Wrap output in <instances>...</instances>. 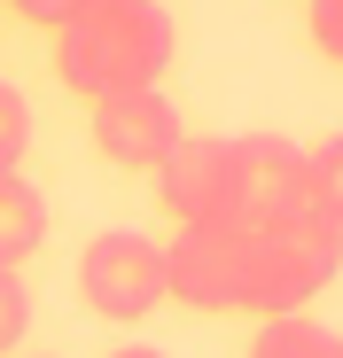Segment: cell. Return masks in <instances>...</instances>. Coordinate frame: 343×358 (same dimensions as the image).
I'll list each match as a JSON object with an SVG mask.
<instances>
[{
    "label": "cell",
    "instance_id": "52a82bcc",
    "mask_svg": "<svg viewBox=\"0 0 343 358\" xmlns=\"http://www.w3.org/2000/svg\"><path fill=\"white\" fill-rule=\"evenodd\" d=\"M47 242V195L31 187L24 171H0V265H31Z\"/></svg>",
    "mask_w": 343,
    "mask_h": 358
},
{
    "label": "cell",
    "instance_id": "30bf717a",
    "mask_svg": "<svg viewBox=\"0 0 343 358\" xmlns=\"http://www.w3.org/2000/svg\"><path fill=\"white\" fill-rule=\"evenodd\" d=\"M24 156H31V101L0 86V171H24Z\"/></svg>",
    "mask_w": 343,
    "mask_h": 358
},
{
    "label": "cell",
    "instance_id": "ba28073f",
    "mask_svg": "<svg viewBox=\"0 0 343 358\" xmlns=\"http://www.w3.org/2000/svg\"><path fill=\"white\" fill-rule=\"evenodd\" d=\"M250 358H343V335H328L320 320L289 312V320H265V327H258Z\"/></svg>",
    "mask_w": 343,
    "mask_h": 358
},
{
    "label": "cell",
    "instance_id": "5bb4252c",
    "mask_svg": "<svg viewBox=\"0 0 343 358\" xmlns=\"http://www.w3.org/2000/svg\"><path fill=\"white\" fill-rule=\"evenodd\" d=\"M109 358H164V350H148V343H125V350H109Z\"/></svg>",
    "mask_w": 343,
    "mask_h": 358
},
{
    "label": "cell",
    "instance_id": "277c9868",
    "mask_svg": "<svg viewBox=\"0 0 343 358\" xmlns=\"http://www.w3.org/2000/svg\"><path fill=\"white\" fill-rule=\"evenodd\" d=\"M226 164H234V218L242 226L312 218V148L281 141V133H242V141H226Z\"/></svg>",
    "mask_w": 343,
    "mask_h": 358
},
{
    "label": "cell",
    "instance_id": "8fae6325",
    "mask_svg": "<svg viewBox=\"0 0 343 358\" xmlns=\"http://www.w3.org/2000/svg\"><path fill=\"white\" fill-rule=\"evenodd\" d=\"M24 327H31V296H24V280L8 265H0V358L24 350Z\"/></svg>",
    "mask_w": 343,
    "mask_h": 358
},
{
    "label": "cell",
    "instance_id": "4fadbf2b",
    "mask_svg": "<svg viewBox=\"0 0 343 358\" xmlns=\"http://www.w3.org/2000/svg\"><path fill=\"white\" fill-rule=\"evenodd\" d=\"M8 8H16L24 24H39V31H63L78 8H94V0H8Z\"/></svg>",
    "mask_w": 343,
    "mask_h": 358
},
{
    "label": "cell",
    "instance_id": "8992f818",
    "mask_svg": "<svg viewBox=\"0 0 343 358\" xmlns=\"http://www.w3.org/2000/svg\"><path fill=\"white\" fill-rule=\"evenodd\" d=\"M156 203H164L172 226L234 218V164H226V141H195V133H180V148L156 164Z\"/></svg>",
    "mask_w": 343,
    "mask_h": 358
},
{
    "label": "cell",
    "instance_id": "6da1fadb",
    "mask_svg": "<svg viewBox=\"0 0 343 358\" xmlns=\"http://www.w3.org/2000/svg\"><path fill=\"white\" fill-rule=\"evenodd\" d=\"M343 242L320 218H289V226H180L164 242V273L172 296L195 312H258V320H289L335 280Z\"/></svg>",
    "mask_w": 343,
    "mask_h": 358
},
{
    "label": "cell",
    "instance_id": "7a4b0ae2",
    "mask_svg": "<svg viewBox=\"0 0 343 358\" xmlns=\"http://www.w3.org/2000/svg\"><path fill=\"white\" fill-rule=\"evenodd\" d=\"M172 63V16L164 0H94L55 31V78L78 101H109V94H141L156 86Z\"/></svg>",
    "mask_w": 343,
    "mask_h": 358
},
{
    "label": "cell",
    "instance_id": "9c48e42d",
    "mask_svg": "<svg viewBox=\"0 0 343 358\" xmlns=\"http://www.w3.org/2000/svg\"><path fill=\"white\" fill-rule=\"evenodd\" d=\"M312 218L343 242V133L312 148Z\"/></svg>",
    "mask_w": 343,
    "mask_h": 358
},
{
    "label": "cell",
    "instance_id": "3957f363",
    "mask_svg": "<svg viewBox=\"0 0 343 358\" xmlns=\"http://www.w3.org/2000/svg\"><path fill=\"white\" fill-rule=\"evenodd\" d=\"M78 296H86L94 320H118V327L148 320L164 296H172V280H164V242H148V234H133V226L94 234V242L78 250Z\"/></svg>",
    "mask_w": 343,
    "mask_h": 358
},
{
    "label": "cell",
    "instance_id": "5b68a950",
    "mask_svg": "<svg viewBox=\"0 0 343 358\" xmlns=\"http://www.w3.org/2000/svg\"><path fill=\"white\" fill-rule=\"evenodd\" d=\"M86 109H94V156L118 164V171H156L180 148V109L164 101V86L109 94V101H86Z\"/></svg>",
    "mask_w": 343,
    "mask_h": 358
},
{
    "label": "cell",
    "instance_id": "7c38bea8",
    "mask_svg": "<svg viewBox=\"0 0 343 358\" xmlns=\"http://www.w3.org/2000/svg\"><path fill=\"white\" fill-rule=\"evenodd\" d=\"M304 31L328 63H343V0H304Z\"/></svg>",
    "mask_w": 343,
    "mask_h": 358
}]
</instances>
